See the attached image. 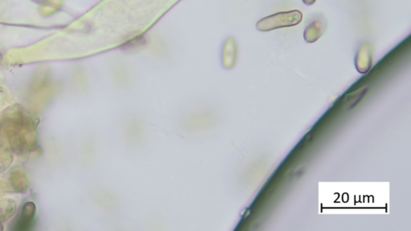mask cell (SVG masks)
<instances>
[{"label":"cell","mask_w":411,"mask_h":231,"mask_svg":"<svg viewBox=\"0 0 411 231\" xmlns=\"http://www.w3.org/2000/svg\"><path fill=\"white\" fill-rule=\"evenodd\" d=\"M10 182L15 190L19 192H25L29 185V182H28L25 172L21 169H16L11 172V176H10Z\"/></svg>","instance_id":"obj_6"},{"label":"cell","mask_w":411,"mask_h":231,"mask_svg":"<svg viewBox=\"0 0 411 231\" xmlns=\"http://www.w3.org/2000/svg\"><path fill=\"white\" fill-rule=\"evenodd\" d=\"M303 2L306 5H312V4H315L316 0H303Z\"/></svg>","instance_id":"obj_8"},{"label":"cell","mask_w":411,"mask_h":231,"mask_svg":"<svg viewBox=\"0 0 411 231\" xmlns=\"http://www.w3.org/2000/svg\"><path fill=\"white\" fill-rule=\"evenodd\" d=\"M327 21L323 15H317L304 29V38L308 43H314L318 41L327 28Z\"/></svg>","instance_id":"obj_2"},{"label":"cell","mask_w":411,"mask_h":231,"mask_svg":"<svg viewBox=\"0 0 411 231\" xmlns=\"http://www.w3.org/2000/svg\"><path fill=\"white\" fill-rule=\"evenodd\" d=\"M303 15L298 10L276 13L261 18L257 24V30L270 31L278 28L293 27L302 21Z\"/></svg>","instance_id":"obj_1"},{"label":"cell","mask_w":411,"mask_h":231,"mask_svg":"<svg viewBox=\"0 0 411 231\" xmlns=\"http://www.w3.org/2000/svg\"><path fill=\"white\" fill-rule=\"evenodd\" d=\"M35 210H36V208L33 202H27L23 206L21 216L16 221V223L13 227L14 230L27 231L32 229Z\"/></svg>","instance_id":"obj_3"},{"label":"cell","mask_w":411,"mask_h":231,"mask_svg":"<svg viewBox=\"0 0 411 231\" xmlns=\"http://www.w3.org/2000/svg\"><path fill=\"white\" fill-rule=\"evenodd\" d=\"M373 61V48L369 43L362 44L357 54L356 68L358 72L365 73L371 68Z\"/></svg>","instance_id":"obj_4"},{"label":"cell","mask_w":411,"mask_h":231,"mask_svg":"<svg viewBox=\"0 0 411 231\" xmlns=\"http://www.w3.org/2000/svg\"><path fill=\"white\" fill-rule=\"evenodd\" d=\"M16 204L14 201L6 199L0 202V222H5L15 214Z\"/></svg>","instance_id":"obj_7"},{"label":"cell","mask_w":411,"mask_h":231,"mask_svg":"<svg viewBox=\"0 0 411 231\" xmlns=\"http://www.w3.org/2000/svg\"><path fill=\"white\" fill-rule=\"evenodd\" d=\"M238 55V45L233 37L226 41L223 47V64L227 68H232L236 64Z\"/></svg>","instance_id":"obj_5"}]
</instances>
